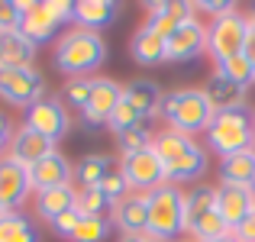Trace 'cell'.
I'll use <instances>...</instances> for the list:
<instances>
[{"label": "cell", "mask_w": 255, "mask_h": 242, "mask_svg": "<svg viewBox=\"0 0 255 242\" xmlns=\"http://www.w3.org/2000/svg\"><path fill=\"white\" fill-rule=\"evenodd\" d=\"M152 152L158 155L162 174L168 184H191L207 174V145L197 142V136H184L174 129H158L152 139Z\"/></svg>", "instance_id": "6da1fadb"}, {"label": "cell", "mask_w": 255, "mask_h": 242, "mask_svg": "<svg viewBox=\"0 0 255 242\" xmlns=\"http://www.w3.org/2000/svg\"><path fill=\"white\" fill-rule=\"evenodd\" d=\"M110 58V45H107L104 32L84 29V26H68L62 36L55 39V52L52 62L62 75L68 78H91Z\"/></svg>", "instance_id": "7a4b0ae2"}, {"label": "cell", "mask_w": 255, "mask_h": 242, "mask_svg": "<svg viewBox=\"0 0 255 242\" xmlns=\"http://www.w3.org/2000/svg\"><path fill=\"white\" fill-rule=\"evenodd\" d=\"M204 136H207L204 142L207 152H213L220 158L255 149V110L249 104H243V107H233V110L213 113Z\"/></svg>", "instance_id": "3957f363"}, {"label": "cell", "mask_w": 255, "mask_h": 242, "mask_svg": "<svg viewBox=\"0 0 255 242\" xmlns=\"http://www.w3.org/2000/svg\"><path fill=\"white\" fill-rule=\"evenodd\" d=\"M213 113L217 110L207 100L204 87H174L162 97L158 117L168 123V129L184 132V136H197V132H207Z\"/></svg>", "instance_id": "277c9868"}, {"label": "cell", "mask_w": 255, "mask_h": 242, "mask_svg": "<svg viewBox=\"0 0 255 242\" xmlns=\"http://www.w3.org/2000/svg\"><path fill=\"white\" fill-rule=\"evenodd\" d=\"M223 233L230 230L217 213V184H191L184 191V236L194 242H207Z\"/></svg>", "instance_id": "5b68a950"}, {"label": "cell", "mask_w": 255, "mask_h": 242, "mask_svg": "<svg viewBox=\"0 0 255 242\" xmlns=\"http://www.w3.org/2000/svg\"><path fill=\"white\" fill-rule=\"evenodd\" d=\"M145 230L155 239L171 242L184 233V191L178 184H158L155 191L145 194Z\"/></svg>", "instance_id": "8992f818"}, {"label": "cell", "mask_w": 255, "mask_h": 242, "mask_svg": "<svg viewBox=\"0 0 255 242\" xmlns=\"http://www.w3.org/2000/svg\"><path fill=\"white\" fill-rule=\"evenodd\" d=\"M162 87L155 81H132V84L123 87V100H120L117 113L110 117V129L123 132L129 126H142L152 123L162 110Z\"/></svg>", "instance_id": "52a82bcc"}, {"label": "cell", "mask_w": 255, "mask_h": 242, "mask_svg": "<svg viewBox=\"0 0 255 242\" xmlns=\"http://www.w3.org/2000/svg\"><path fill=\"white\" fill-rule=\"evenodd\" d=\"M246 29H249V16L239 13L236 6L230 13H223V16L210 19V26H207V55L213 58V65L243 52Z\"/></svg>", "instance_id": "ba28073f"}, {"label": "cell", "mask_w": 255, "mask_h": 242, "mask_svg": "<svg viewBox=\"0 0 255 242\" xmlns=\"http://www.w3.org/2000/svg\"><path fill=\"white\" fill-rule=\"evenodd\" d=\"M42 97H49V91H45V75L36 65L32 68H0V100L3 104L29 110Z\"/></svg>", "instance_id": "9c48e42d"}, {"label": "cell", "mask_w": 255, "mask_h": 242, "mask_svg": "<svg viewBox=\"0 0 255 242\" xmlns=\"http://www.w3.org/2000/svg\"><path fill=\"white\" fill-rule=\"evenodd\" d=\"M23 123L32 126L36 132H42L45 139L58 142V139H65L68 129H71V110L65 107V100L58 97V94H49V97H42L39 104H32L29 110H26Z\"/></svg>", "instance_id": "30bf717a"}, {"label": "cell", "mask_w": 255, "mask_h": 242, "mask_svg": "<svg viewBox=\"0 0 255 242\" xmlns=\"http://www.w3.org/2000/svg\"><path fill=\"white\" fill-rule=\"evenodd\" d=\"M117 171L123 174V181L129 184L132 194H149V191H155L158 184H165L162 165H158V155L152 149L120 155V168H117Z\"/></svg>", "instance_id": "8fae6325"}, {"label": "cell", "mask_w": 255, "mask_h": 242, "mask_svg": "<svg viewBox=\"0 0 255 242\" xmlns=\"http://www.w3.org/2000/svg\"><path fill=\"white\" fill-rule=\"evenodd\" d=\"M29 194H36L29 168L3 155L0 158V213H19V207H26Z\"/></svg>", "instance_id": "7c38bea8"}, {"label": "cell", "mask_w": 255, "mask_h": 242, "mask_svg": "<svg viewBox=\"0 0 255 242\" xmlns=\"http://www.w3.org/2000/svg\"><path fill=\"white\" fill-rule=\"evenodd\" d=\"M207 55V23L194 13L178 26L165 42V62H194Z\"/></svg>", "instance_id": "4fadbf2b"}, {"label": "cell", "mask_w": 255, "mask_h": 242, "mask_svg": "<svg viewBox=\"0 0 255 242\" xmlns=\"http://www.w3.org/2000/svg\"><path fill=\"white\" fill-rule=\"evenodd\" d=\"M120 100H123V84H117L113 78H94L91 100L81 110L87 126H110V117L117 113Z\"/></svg>", "instance_id": "5bb4252c"}, {"label": "cell", "mask_w": 255, "mask_h": 242, "mask_svg": "<svg viewBox=\"0 0 255 242\" xmlns=\"http://www.w3.org/2000/svg\"><path fill=\"white\" fill-rule=\"evenodd\" d=\"M29 178H32V191L36 194L52 191V187H65V184H75V165L68 161V155H62L55 149L29 168Z\"/></svg>", "instance_id": "9a60e30c"}, {"label": "cell", "mask_w": 255, "mask_h": 242, "mask_svg": "<svg viewBox=\"0 0 255 242\" xmlns=\"http://www.w3.org/2000/svg\"><path fill=\"white\" fill-rule=\"evenodd\" d=\"M49 152H55V142L45 139L42 132H36L26 123H19L16 129H13L10 145H6V155H10L13 161H19V165H26V168H32L39 158L49 155Z\"/></svg>", "instance_id": "2e32d148"}, {"label": "cell", "mask_w": 255, "mask_h": 242, "mask_svg": "<svg viewBox=\"0 0 255 242\" xmlns=\"http://www.w3.org/2000/svg\"><path fill=\"white\" fill-rule=\"evenodd\" d=\"M255 210V194L252 187L239 184H217V213L223 217L226 230H236L246 217Z\"/></svg>", "instance_id": "e0dca14e"}, {"label": "cell", "mask_w": 255, "mask_h": 242, "mask_svg": "<svg viewBox=\"0 0 255 242\" xmlns=\"http://www.w3.org/2000/svg\"><path fill=\"white\" fill-rule=\"evenodd\" d=\"M145 194H126L120 204L110 207V223L120 230V236H132V233H145Z\"/></svg>", "instance_id": "ac0fdd59"}, {"label": "cell", "mask_w": 255, "mask_h": 242, "mask_svg": "<svg viewBox=\"0 0 255 242\" xmlns=\"http://www.w3.org/2000/svg\"><path fill=\"white\" fill-rule=\"evenodd\" d=\"M36 49L39 45L29 36H23V29L0 32V68H32Z\"/></svg>", "instance_id": "d6986e66"}, {"label": "cell", "mask_w": 255, "mask_h": 242, "mask_svg": "<svg viewBox=\"0 0 255 242\" xmlns=\"http://www.w3.org/2000/svg\"><path fill=\"white\" fill-rule=\"evenodd\" d=\"M32 207H36V217L52 226L62 213L78 210V187L65 184V187H52V191H39L36 200H32Z\"/></svg>", "instance_id": "ffe728a7"}, {"label": "cell", "mask_w": 255, "mask_h": 242, "mask_svg": "<svg viewBox=\"0 0 255 242\" xmlns=\"http://www.w3.org/2000/svg\"><path fill=\"white\" fill-rule=\"evenodd\" d=\"M19 29H23V36H29L36 45H45V42H52V39L58 36L62 23L52 16V10L45 3H32L29 10L23 13V19H19Z\"/></svg>", "instance_id": "44dd1931"}, {"label": "cell", "mask_w": 255, "mask_h": 242, "mask_svg": "<svg viewBox=\"0 0 255 242\" xmlns=\"http://www.w3.org/2000/svg\"><path fill=\"white\" fill-rule=\"evenodd\" d=\"M120 16V0H75V26L100 32Z\"/></svg>", "instance_id": "7402d4cb"}, {"label": "cell", "mask_w": 255, "mask_h": 242, "mask_svg": "<svg viewBox=\"0 0 255 242\" xmlns=\"http://www.w3.org/2000/svg\"><path fill=\"white\" fill-rule=\"evenodd\" d=\"M129 58L136 65H142V68H155V65L165 62V39L155 36L152 29H145V26H139L136 36L129 39Z\"/></svg>", "instance_id": "603a6c76"}, {"label": "cell", "mask_w": 255, "mask_h": 242, "mask_svg": "<svg viewBox=\"0 0 255 242\" xmlns=\"http://www.w3.org/2000/svg\"><path fill=\"white\" fill-rule=\"evenodd\" d=\"M217 178H220V184H239V187H249V184H252V178H255V149H246V152H236V155L220 158Z\"/></svg>", "instance_id": "cb8c5ba5"}, {"label": "cell", "mask_w": 255, "mask_h": 242, "mask_svg": "<svg viewBox=\"0 0 255 242\" xmlns=\"http://www.w3.org/2000/svg\"><path fill=\"white\" fill-rule=\"evenodd\" d=\"M204 94H207V100L213 104V110H233V107H243L246 104V87H239V84H233V81H226V78H220V75H210L207 78V84H204Z\"/></svg>", "instance_id": "d4e9b609"}, {"label": "cell", "mask_w": 255, "mask_h": 242, "mask_svg": "<svg viewBox=\"0 0 255 242\" xmlns=\"http://www.w3.org/2000/svg\"><path fill=\"white\" fill-rule=\"evenodd\" d=\"M0 242H39V226L23 213H0Z\"/></svg>", "instance_id": "484cf974"}, {"label": "cell", "mask_w": 255, "mask_h": 242, "mask_svg": "<svg viewBox=\"0 0 255 242\" xmlns=\"http://www.w3.org/2000/svg\"><path fill=\"white\" fill-rule=\"evenodd\" d=\"M110 155H87L81 158V165L75 168V187H100V181L110 174Z\"/></svg>", "instance_id": "4316f807"}, {"label": "cell", "mask_w": 255, "mask_h": 242, "mask_svg": "<svg viewBox=\"0 0 255 242\" xmlns=\"http://www.w3.org/2000/svg\"><path fill=\"white\" fill-rule=\"evenodd\" d=\"M213 75H220V78H226V81H233V84H239V87H249L255 84V68L249 65V58L239 52V55H230V58H223V62L217 65V71Z\"/></svg>", "instance_id": "83f0119b"}, {"label": "cell", "mask_w": 255, "mask_h": 242, "mask_svg": "<svg viewBox=\"0 0 255 242\" xmlns=\"http://www.w3.org/2000/svg\"><path fill=\"white\" fill-rule=\"evenodd\" d=\"M113 136H117L120 155H129V152L152 149V139H155V132L149 129V123H142V126H129V129H123V132H113Z\"/></svg>", "instance_id": "f1b7e54d"}, {"label": "cell", "mask_w": 255, "mask_h": 242, "mask_svg": "<svg viewBox=\"0 0 255 242\" xmlns=\"http://www.w3.org/2000/svg\"><path fill=\"white\" fill-rule=\"evenodd\" d=\"M110 197L100 187H78V213L81 217H110Z\"/></svg>", "instance_id": "f546056e"}, {"label": "cell", "mask_w": 255, "mask_h": 242, "mask_svg": "<svg viewBox=\"0 0 255 242\" xmlns=\"http://www.w3.org/2000/svg\"><path fill=\"white\" fill-rule=\"evenodd\" d=\"M91 91H94V78H68L62 84V94H58V97L65 100L68 110H84L87 100H91Z\"/></svg>", "instance_id": "4dcf8cb0"}, {"label": "cell", "mask_w": 255, "mask_h": 242, "mask_svg": "<svg viewBox=\"0 0 255 242\" xmlns=\"http://www.w3.org/2000/svg\"><path fill=\"white\" fill-rule=\"evenodd\" d=\"M110 233H113L110 217H81V223H78L75 239L71 242H107Z\"/></svg>", "instance_id": "1f68e13d"}, {"label": "cell", "mask_w": 255, "mask_h": 242, "mask_svg": "<svg viewBox=\"0 0 255 242\" xmlns=\"http://www.w3.org/2000/svg\"><path fill=\"white\" fill-rule=\"evenodd\" d=\"M100 191L110 197V204H120L126 194H132V191H129V184L123 181V174H120V171H110V174H107V178L100 181Z\"/></svg>", "instance_id": "d6a6232c"}, {"label": "cell", "mask_w": 255, "mask_h": 242, "mask_svg": "<svg viewBox=\"0 0 255 242\" xmlns=\"http://www.w3.org/2000/svg\"><path fill=\"white\" fill-rule=\"evenodd\" d=\"M78 223H81V213H78V210H68V213H62V217L52 223V233H55L58 239H75Z\"/></svg>", "instance_id": "836d02e7"}, {"label": "cell", "mask_w": 255, "mask_h": 242, "mask_svg": "<svg viewBox=\"0 0 255 242\" xmlns=\"http://www.w3.org/2000/svg\"><path fill=\"white\" fill-rule=\"evenodd\" d=\"M19 19H23V13H19L16 0H0V32L19 29Z\"/></svg>", "instance_id": "e575fe53"}, {"label": "cell", "mask_w": 255, "mask_h": 242, "mask_svg": "<svg viewBox=\"0 0 255 242\" xmlns=\"http://www.w3.org/2000/svg\"><path fill=\"white\" fill-rule=\"evenodd\" d=\"M45 6L62 26H75V0H45Z\"/></svg>", "instance_id": "d590c367"}, {"label": "cell", "mask_w": 255, "mask_h": 242, "mask_svg": "<svg viewBox=\"0 0 255 242\" xmlns=\"http://www.w3.org/2000/svg\"><path fill=\"white\" fill-rule=\"evenodd\" d=\"M230 10H233L230 0H197V3H194V13H204V16H210V19L223 16V13H230Z\"/></svg>", "instance_id": "8d00e7d4"}, {"label": "cell", "mask_w": 255, "mask_h": 242, "mask_svg": "<svg viewBox=\"0 0 255 242\" xmlns=\"http://www.w3.org/2000/svg\"><path fill=\"white\" fill-rule=\"evenodd\" d=\"M233 233H236V239H239V242H255V210H252L249 217H246Z\"/></svg>", "instance_id": "74e56055"}, {"label": "cell", "mask_w": 255, "mask_h": 242, "mask_svg": "<svg viewBox=\"0 0 255 242\" xmlns=\"http://www.w3.org/2000/svg\"><path fill=\"white\" fill-rule=\"evenodd\" d=\"M243 55L249 58V65L255 68V19L249 16V29H246V42H243Z\"/></svg>", "instance_id": "f35d334b"}, {"label": "cell", "mask_w": 255, "mask_h": 242, "mask_svg": "<svg viewBox=\"0 0 255 242\" xmlns=\"http://www.w3.org/2000/svg\"><path fill=\"white\" fill-rule=\"evenodd\" d=\"M13 129H16V126H13L10 120H6L3 113H0V158L6 155V145H10V136H13Z\"/></svg>", "instance_id": "ab89813d"}, {"label": "cell", "mask_w": 255, "mask_h": 242, "mask_svg": "<svg viewBox=\"0 0 255 242\" xmlns=\"http://www.w3.org/2000/svg\"><path fill=\"white\" fill-rule=\"evenodd\" d=\"M120 242H162V239H155L149 230H145V233H132V236H120Z\"/></svg>", "instance_id": "60d3db41"}, {"label": "cell", "mask_w": 255, "mask_h": 242, "mask_svg": "<svg viewBox=\"0 0 255 242\" xmlns=\"http://www.w3.org/2000/svg\"><path fill=\"white\" fill-rule=\"evenodd\" d=\"M207 242H239V239H236V233L230 230V233H223V236H217V239H207Z\"/></svg>", "instance_id": "b9f144b4"}, {"label": "cell", "mask_w": 255, "mask_h": 242, "mask_svg": "<svg viewBox=\"0 0 255 242\" xmlns=\"http://www.w3.org/2000/svg\"><path fill=\"white\" fill-rule=\"evenodd\" d=\"M249 187H252V194H255V178H252V184H249Z\"/></svg>", "instance_id": "7bdbcfd3"}, {"label": "cell", "mask_w": 255, "mask_h": 242, "mask_svg": "<svg viewBox=\"0 0 255 242\" xmlns=\"http://www.w3.org/2000/svg\"><path fill=\"white\" fill-rule=\"evenodd\" d=\"M252 19H255V10H252Z\"/></svg>", "instance_id": "ee69618b"}, {"label": "cell", "mask_w": 255, "mask_h": 242, "mask_svg": "<svg viewBox=\"0 0 255 242\" xmlns=\"http://www.w3.org/2000/svg\"><path fill=\"white\" fill-rule=\"evenodd\" d=\"M184 242H194V239H184Z\"/></svg>", "instance_id": "f6af8a7d"}]
</instances>
